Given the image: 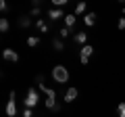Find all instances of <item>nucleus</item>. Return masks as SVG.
I'll return each mask as SVG.
<instances>
[{
  "instance_id": "1",
  "label": "nucleus",
  "mask_w": 125,
  "mask_h": 117,
  "mask_svg": "<svg viewBox=\"0 0 125 117\" xmlns=\"http://www.w3.org/2000/svg\"><path fill=\"white\" fill-rule=\"evenodd\" d=\"M36 82H38V86H40V90L44 92V96H46V107L50 109V111H54L56 109V92L52 90V88H46V84H44V75H38L36 77Z\"/></svg>"
},
{
  "instance_id": "2",
  "label": "nucleus",
  "mask_w": 125,
  "mask_h": 117,
  "mask_svg": "<svg viewBox=\"0 0 125 117\" xmlns=\"http://www.w3.org/2000/svg\"><path fill=\"white\" fill-rule=\"evenodd\" d=\"M52 77L56 84H67L69 82V69L65 65H54L52 67Z\"/></svg>"
},
{
  "instance_id": "3",
  "label": "nucleus",
  "mask_w": 125,
  "mask_h": 117,
  "mask_svg": "<svg viewBox=\"0 0 125 117\" xmlns=\"http://www.w3.org/2000/svg\"><path fill=\"white\" fill-rule=\"evenodd\" d=\"M23 103H25V109H33L38 103H40V96H38V90H36V88H29V90H27L25 100H23Z\"/></svg>"
},
{
  "instance_id": "4",
  "label": "nucleus",
  "mask_w": 125,
  "mask_h": 117,
  "mask_svg": "<svg viewBox=\"0 0 125 117\" xmlns=\"http://www.w3.org/2000/svg\"><path fill=\"white\" fill-rule=\"evenodd\" d=\"M90 54H94V46L92 44L81 46V50H79V63L81 65H88L90 63Z\"/></svg>"
},
{
  "instance_id": "5",
  "label": "nucleus",
  "mask_w": 125,
  "mask_h": 117,
  "mask_svg": "<svg viewBox=\"0 0 125 117\" xmlns=\"http://www.w3.org/2000/svg\"><path fill=\"white\" fill-rule=\"evenodd\" d=\"M6 115H9V117H15V115H17V100H15V90L10 92V100L6 103Z\"/></svg>"
},
{
  "instance_id": "6",
  "label": "nucleus",
  "mask_w": 125,
  "mask_h": 117,
  "mask_svg": "<svg viewBox=\"0 0 125 117\" xmlns=\"http://www.w3.org/2000/svg\"><path fill=\"white\" fill-rule=\"evenodd\" d=\"M2 57H4V61H9V63H17L19 61V54L15 52L13 48H4L2 50Z\"/></svg>"
},
{
  "instance_id": "7",
  "label": "nucleus",
  "mask_w": 125,
  "mask_h": 117,
  "mask_svg": "<svg viewBox=\"0 0 125 117\" xmlns=\"http://www.w3.org/2000/svg\"><path fill=\"white\" fill-rule=\"evenodd\" d=\"M77 96H79V90L77 88H67V92H65V103H73Z\"/></svg>"
},
{
  "instance_id": "8",
  "label": "nucleus",
  "mask_w": 125,
  "mask_h": 117,
  "mask_svg": "<svg viewBox=\"0 0 125 117\" xmlns=\"http://www.w3.org/2000/svg\"><path fill=\"white\" fill-rule=\"evenodd\" d=\"M73 40H75L77 44L85 46V44H88V34H85V32H79V34H75V36H73Z\"/></svg>"
},
{
  "instance_id": "9",
  "label": "nucleus",
  "mask_w": 125,
  "mask_h": 117,
  "mask_svg": "<svg viewBox=\"0 0 125 117\" xmlns=\"http://www.w3.org/2000/svg\"><path fill=\"white\" fill-rule=\"evenodd\" d=\"M96 19H98V17H96V13H85L83 15V23H85V25H90V27L96 25Z\"/></svg>"
},
{
  "instance_id": "10",
  "label": "nucleus",
  "mask_w": 125,
  "mask_h": 117,
  "mask_svg": "<svg viewBox=\"0 0 125 117\" xmlns=\"http://www.w3.org/2000/svg\"><path fill=\"white\" fill-rule=\"evenodd\" d=\"M36 27L40 29L42 34H48V32H50V25L44 21V19H38V21H36Z\"/></svg>"
},
{
  "instance_id": "11",
  "label": "nucleus",
  "mask_w": 125,
  "mask_h": 117,
  "mask_svg": "<svg viewBox=\"0 0 125 117\" xmlns=\"http://www.w3.org/2000/svg\"><path fill=\"white\" fill-rule=\"evenodd\" d=\"M48 17L52 19V21H56V19H61V17L65 19V15H62L61 9H50V11H48Z\"/></svg>"
},
{
  "instance_id": "12",
  "label": "nucleus",
  "mask_w": 125,
  "mask_h": 117,
  "mask_svg": "<svg viewBox=\"0 0 125 117\" xmlns=\"http://www.w3.org/2000/svg\"><path fill=\"white\" fill-rule=\"evenodd\" d=\"M52 48L56 50V52H62V50H65V42H62L61 38H54L52 40Z\"/></svg>"
},
{
  "instance_id": "13",
  "label": "nucleus",
  "mask_w": 125,
  "mask_h": 117,
  "mask_svg": "<svg viewBox=\"0 0 125 117\" xmlns=\"http://www.w3.org/2000/svg\"><path fill=\"white\" fill-rule=\"evenodd\" d=\"M29 25H31V17H27V15H21V17H19V27L27 29Z\"/></svg>"
},
{
  "instance_id": "14",
  "label": "nucleus",
  "mask_w": 125,
  "mask_h": 117,
  "mask_svg": "<svg viewBox=\"0 0 125 117\" xmlns=\"http://www.w3.org/2000/svg\"><path fill=\"white\" fill-rule=\"evenodd\" d=\"M75 23H77V17H75V15H65V27H69V29H71Z\"/></svg>"
},
{
  "instance_id": "15",
  "label": "nucleus",
  "mask_w": 125,
  "mask_h": 117,
  "mask_svg": "<svg viewBox=\"0 0 125 117\" xmlns=\"http://www.w3.org/2000/svg\"><path fill=\"white\" fill-rule=\"evenodd\" d=\"M9 29H10V21H9L6 17H2V19H0V32H2V34H6Z\"/></svg>"
},
{
  "instance_id": "16",
  "label": "nucleus",
  "mask_w": 125,
  "mask_h": 117,
  "mask_svg": "<svg viewBox=\"0 0 125 117\" xmlns=\"http://www.w3.org/2000/svg\"><path fill=\"white\" fill-rule=\"evenodd\" d=\"M38 44H40V38L38 36H29L27 38V46H29V48H36Z\"/></svg>"
},
{
  "instance_id": "17",
  "label": "nucleus",
  "mask_w": 125,
  "mask_h": 117,
  "mask_svg": "<svg viewBox=\"0 0 125 117\" xmlns=\"http://www.w3.org/2000/svg\"><path fill=\"white\" fill-rule=\"evenodd\" d=\"M85 9H88V6H85V2H77V6H75V17H77V15H83Z\"/></svg>"
},
{
  "instance_id": "18",
  "label": "nucleus",
  "mask_w": 125,
  "mask_h": 117,
  "mask_svg": "<svg viewBox=\"0 0 125 117\" xmlns=\"http://www.w3.org/2000/svg\"><path fill=\"white\" fill-rule=\"evenodd\" d=\"M117 115H119V117H125V103H119V105H117Z\"/></svg>"
},
{
  "instance_id": "19",
  "label": "nucleus",
  "mask_w": 125,
  "mask_h": 117,
  "mask_svg": "<svg viewBox=\"0 0 125 117\" xmlns=\"http://www.w3.org/2000/svg\"><path fill=\"white\" fill-rule=\"evenodd\" d=\"M69 36H71V29H69V27H62L61 29V38L65 40V38H69Z\"/></svg>"
},
{
  "instance_id": "20",
  "label": "nucleus",
  "mask_w": 125,
  "mask_h": 117,
  "mask_svg": "<svg viewBox=\"0 0 125 117\" xmlns=\"http://www.w3.org/2000/svg\"><path fill=\"white\" fill-rule=\"evenodd\" d=\"M40 6H33V9H31V13H29V17H40Z\"/></svg>"
},
{
  "instance_id": "21",
  "label": "nucleus",
  "mask_w": 125,
  "mask_h": 117,
  "mask_svg": "<svg viewBox=\"0 0 125 117\" xmlns=\"http://www.w3.org/2000/svg\"><path fill=\"white\" fill-rule=\"evenodd\" d=\"M117 27H119V29H125V17H121L119 21H117Z\"/></svg>"
},
{
  "instance_id": "22",
  "label": "nucleus",
  "mask_w": 125,
  "mask_h": 117,
  "mask_svg": "<svg viewBox=\"0 0 125 117\" xmlns=\"http://www.w3.org/2000/svg\"><path fill=\"white\" fill-rule=\"evenodd\" d=\"M0 11H2V13H6V11H9V4H6L4 0H2V2H0Z\"/></svg>"
},
{
  "instance_id": "23",
  "label": "nucleus",
  "mask_w": 125,
  "mask_h": 117,
  "mask_svg": "<svg viewBox=\"0 0 125 117\" xmlns=\"http://www.w3.org/2000/svg\"><path fill=\"white\" fill-rule=\"evenodd\" d=\"M23 117H33V111H31V109H25V111H23Z\"/></svg>"
}]
</instances>
